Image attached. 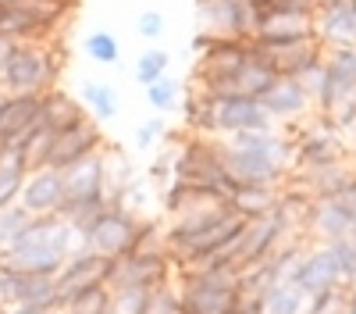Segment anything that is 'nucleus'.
<instances>
[{"instance_id":"obj_20","label":"nucleus","mask_w":356,"mask_h":314,"mask_svg":"<svg viewBox=\"0 0 356 314\" xmlns=\"http://www.w3.org/2000/svg\"><path fill=\"white\" fill-rule=\"evenodd\" d=\"M89 122V111L82 107L79 97H72L65 86H54V90L40 93V125L50 129L54 136H61L75 125Z\"/></svg>"},{"instance_id":"obj_21","label":"nucleus","mask_w":356,"mask_h":314,"mask_svg":"<svg viewBox=\"0 0 356 314\" xmlns=\"http://www.w3.org/2000/svg\"><path fill=\"white\" fill-rule=\"evenodd\" d=\"M8 307H50L61 311L54 275H8Z\"/></svg>"},{"instance_id":"obj_47","label":"nucleus","mask_w":356,"mask_h":314,"mask_svg":"<svg viewBox=\"0 0 356 314\" xmlns=\"http://www.w3.org/2000/svg\"><path fill=\"white\" fill-rule=\"evenodd\" d=\"M0 314H8V307H0Z\"/></svg>"},{"instance_id":"obj_5","label":"nucleus","mask_w":356,"mask_h":314,"mask_svg":"<svg viewBox=\"0 0 356 314\" xmlns=\"http://www.w3.org/2000/svg\"><path fill=\"white\" fill-rule=\"evenodd\" d=\"M164 282H175V261L168 250L111 257L107 290H157Z\"/></svg>"},{"instance_id":"obj_17","label":"nucleus","mask_w":356,"mask_h":314,"mask_svg":"<svg viewBox=\"0 0 356 314\" xmlns=\"http://www.w3.org/2000/svg\"><path fill=\"white\" fill-rule=\"evenodd\" d=\"M104 150V132H100V122H82L61 136H54V150H50V168L54 171H65L86 157H93Z\"/></svg>"},{"instance_id":"obj_8","label":"nucleus","mask_w":356,"mask_h":314,"mask_svg":"<svg viewBox=\"0 0 356 314\" xmlns=\"http://www.w3.org/2000/svg\"><path fill=\"white\" fill-rule=\"evenodd\" d=\"M207 118H211V136L225 139L235 132H267L275 122L267 118L260 100L250 97H207Z\"/></svg>"},{"instance_id":"obj_18","label":"nucleus","mask_w":356,"mask_h":314,"mask_svg":"<svg viewBox=\"0 0 356 314\" xmlns=\"http://www.w3.org/2000/svg\"><path fill=\"white\" fill-rule=\"evenodd\" d=\"M0 40L8 43H50L61 40V25H54L18 4H0Z\"/></svg>"},{"instance_id":"obj_1","label":"nucleus","mask_w":356,"mask_h":314,"mask_svg":"<svg viewBox=\"0 0 356 314\" xmlns=\"http://www.w3.org/2000/svg\"><path fill=\"white\" fill-rule=\"evenodd\" d=\"M82 243L79 228L65 221L61 214L50 218H33L22 240L0 253V272L8 275H57L68 253Z\"/></svg>"},{"instance_id":"obj_7","label":"nucleus","mask_w":356,"mask_h":314,"mask_svg":"<svg viewBox=\"0 0 356 314\" xmlns=\"http://www.w3.org/2000/svg\"><path fill=\"white\" fill-rule=\"evenodd\" d=\"M296 143V157H292V171H314V168H324V164H335V161H346L353 157L349 147L342 143L339 129L328 122V118H317L307 125H300V132L292 136Z\"/></svg>"},{"instance_id":"obj_32","label":"nucleus","mask_w":356,"mask_h":314,"mask_svg":"<svg viewBox=\"0 0 356 314\" xmlns=\"http://www.w3.org/2000/svg\"><path fill=\"white\" fill-rule=\"evenodd\" d=\"M29 221H33V214H29L22 204H11V207L0 211V253L11 250V246L22 240V233L29 228Z\"/></svg>"},{"instance_id":"obj_48","label":"nucleus","mask_w":356,"mask_h":314,"mask_svg":"<svg viewBox=\"0 0 356 314\" xmlns=\"http://www.w3.org/2000/svg\"><path fill=\"white\" fill-rule=\"evenodd\" d=\"M0 157H4V147H0Z\"/></svg>"},{"instance_id":"obj_13","label":"nucleus","mask_w":356,"mask_h":314,"mask_svg":"<svg viewBox=\"0 0 356 314\" xmlns=\"http://www.w3.org/2000/svg\"><path fill=\"white\" fill-rule=\"evenodd\" d=\"M303 236L310 243H335L356 236V214L349 211L346 200H310V211L303 221Z\"/></svg>"},{"instance_id":"obj_19","label":"nucleus","mask_w":356,"mask_h":314,"mask_svg":"<svg viewBox=\"0 0 356 314\" xmlns=\"http://www.w3.org/2000/svg\"><path fill=\"white\" fill-rule=\"evenodd\" d=\"M296 285L314 297V293H324V290H346L342 285V275H339V261L328 243H310L307 246V257L300 265V275H296Z\"/></svg>"},{"instance_id":"obj_42","label":"nucleus","mask_w":356,"mask_h":314,"mask_svg":"<svg viewBox=\"0 0 356 314\" xmlns=\"http://www.w3.org/2000/svg\"><path fill=\"white\" fill-rule=\"evenodd\" d=\"M136 33L143 36V40H161L164 36V15L161 11H154V8H146V11H139V18H136Z\"/></svg>"},{"instance_id":"obj_27","label":"nucleus","mask_w":356,"mask_h":314,"mask_svg":"<svg viewBox=\"0 0 356 314\" xmlns=\"http://www.w3.org/2000/svg\"><path fill=\"white\" fill-rule=\"evenodd\" d=\"M79 100H82V107L89 111L93 122H111V118H118V111H122L118 90L111 82H97V79H86L79 86Z\"/></svg>"},{"instance_id":"obj_30","label":"nucleus","mask_w":356,"mask_h":314,"mask_svg":"<svg viewBox=\"0 0 356 314\" xmlns=\"http://www.w3.org/2000/svg\"><path fill=\"white\" fill-rule=\"evenodd\" d=\"M143 93H146V104H150L154 111H175L178 104H182V93H186V90H182V82L168 72V75H161L157 82L146 86Z\"/></svg>"},{"instance_id":"obj_31","label":"nucleus","mask_w":356,"mask_h":314,"mask_svg":"<svg viewBox=\"0 0 356 314\" xmlns=\"http://www.w3.org/2000/svg\"><path fill=\"white\" fill-rule=\"evenodd\" d=\"M107 304H111V290L107 285H93V290L68 297L61 304V314H107Z\"/></svg>"},{"instance_id":"obj_26","label":"nucleus","mask_w":356,"mask_h":314,"mask_svg":"<svg viewBox=\"0 0 356 314\" xmlns=\"http://www.w3.org/2000/svg\"><path fill=\"white\" fill-rule=\"evenodd\" d=\"M50 150H54V132L43 129V125H36L22 143H15L11 150H4V157L18 161V164L25 168V175H29V171L50 168Z\"/></svg>"},{"instance_id":"obj_25","label":"nucleus","mask_w":356,"mask_h":314,"mask_svg":"<svg viewBox=\"0 0 356 314\" xmlns=\"http://www.w3.org/2000/svg\"><path fill=\"white\" fill-rule=\"evenodd\" d=\"M275 79H278V75L253 54L250 61L239 68V75H235L225 90H221V97H250V100H260V97L275 86Z\"/></svg>"},{"instance_id":"obj_46","label":"nucleus","mask_w":356,"mask_h":314,"mask_svg":"<svg viewBox=\"0 0 356 314\" xmlns=\"http://www.w3.org/2000/svg\"><path fill=\"white\" fill-rule=\"evenodd\" d=\"M349 290H356V278H353V285H349Z\"/></svg>"},{"instance_id":"obj_43","label":"nucleus","mask_w":356,"mask_h":314,"mask_svg":"<svg viewBox=\"0 0 356 314\" xmlns=\"http://www.w3.org/2000/svg\"><path fill=\"white\" fill-rule=\"evenodd\" d=\"M8 314H61V311H50V307H8Z\"/></svg>"},{"instance_id":"obj_2","label":"nucleus","mask_w":356,"mask_h":314,"mask_svg":"<svg viewBox=\"0 0 356 314\" xmlns=\"http://www.w3.org/2000/svg\"><path fill=\"white\" fill-rule=\"evenodd\" d=\"M65 72V43H15L8 54L4 75H0V93H47L61 86Z\"/></svg>"},{"instance_id":"obj_22","label":"nucleus","mask_w":356,"mask_h":314,"mask_svg":"<svg viewBox=\"0 0 356 314\" xmlns=\"http://www.w3.org/2000/svg\"><path fill=\"white\" fill-rule=\"evenodd\" d=\"M317 36V18L314 15H289V11H271L257 25V43H292V40H310Z\"/></svg>"},{"instance_id":"obj_24","label":"nucleus","mask_w":356,"mask_h":314,"mask_svg":"<svg viewBox=\"0 0 356 314\" xmlns=\"http://www.w3.org/2000/svg\"><path fill=\"white\" fill-rule=\"evenodd\" d=\"M278 200H282V189H275V186H232L228 207L243 221H253V218L271 214L278 207Z\"/></svg>"},{"instance_id":"obj_12","label":"nucleus","mask_w":356,"mask_h":314,"mask_svg":"<svg viewBox=\"0 0 356 314\" xmlns=\"http://www.w3.org/2000/svg\"><path fill=\"white\" fill-rule=\"evenodd\" d=\"M107 272H111V257L89 250L86 243H79L68 261L61 265V272H57V297H61V304L82 290H93V285H107Z\"/></svg>"},{"instance_id":"obj_38","label":"nucleus","mask_w":356,"mask_h":314,"mask_svg":"<svg viewBox=\"0 0 356 314\" xmlns=\"http://www.w3.org/2000/svg\"><path fill=\"white\" fill-rule=\"evenodd\" d=\"M253 8H257V25L264 15H271V11H289V15H314L321 11V0H253Z\"/></svg>"},{"instance_id":"obj_28","label":"nucleus","mask_w":356,"mask_h":314,"mask_svg":"<svg viewBox=\"0 0 356 314\" xmlns=\"http://www.w3.org/2000/svg\"><path fill=\"white\" fill-rule=\"evenodd\" d=\"M260 314H307V293L296 282L275 285V290L260 300Z\"/></svg>"},{"instance_id":"obj_9","label":"nucleus","mask_w":356,"mask_h":314,"mask_svg":"<svg viewBox=\"0 0 356 314\" xmlns=\"http://www.w3.org/2000/svg\"><path fill=\"white\" fill-rule=\"evenodd\" d=\"M136 228H139V218L129 214L125 207H104L93 221L82 228V243L89 250H97L104 257H122L132 250V240H136Z\"/></svg>"},{"instance_id":"obj_29","label":"nucleus","mask_w":356,"mask_h":314,"mask_svg":"<svg viewBox=\"0 0 356 314\" xmlns=\"http://www.w3.org/2000/svg\"><path fill=\"white\" fill-rule=\"evenodd\" d=\"M168 68H171V54L168 50H161V47H146L139 57H136V82L143 86H150V82H157L161 75H168Z\"/></svg>"},{"instance_id":"obj_16","label":"nucleus","mask_w":356,"mask_h":314,"mask_svg":"<svg viewBox=\"0 0 356 314\" xmlns=\"http://www.w3.org/2000/svg\"><path fill=\"white\" fill-rule=\"evenodd\" d=\"M260 104L275 125H303L307 114L314 111V97L296 79H275V86L260 97Z\"/></svg>"},{"instance_id":"obj_34","label":"nucleus","mask_w":356,"mask_h":314,"mask_svg":"<svg viewBox=\"0 0 356 314\" xmlns=\"http://www.w3.org/2000/svg\"><path fill=\"white\" fill-rule=\"evenodd\" d=\"M22 182H25V168L18 161H11V157H0V211L18 204Z\"/></svg>"},{"instance_id":"obj_40","label":"nucleus","mask_w":356,"mask_h":314,"mask_svg":"<svg viewBox=\"0 0 356 314\" xmlns=\"http://www.w3.org/2000/svg\"><path fill=\"white\" fill-rule=\"evenodd\" d=\"M164 139H168V125H164L161 114H154V118H146V122L136 125V147L139 150H154V147H161Z\"/></svg>"},{"instance_id":"obj_36","label":"nucleus","mask_w":356,"mask_h":314,"mask_svg":"<svg viewBox=\"0 0 356 314\" xmlns=\"http://www.w3.org/2000/svg\"><path fill=\"white\" fill-rule=\"evenodd\" d=\"M150 250H168L164 221H157V218H139V228H136V240H132V250H129V253H150Z\"/></svg>"},{"instance_id":"obj_15","label":"nucleus","mask_w":356,"mask_h":314,"mask_svg":"<svg viewBox=\"0 0 356 314\" xmlns=\"http://www.w3.org/2000/svg\"><path fill=\"white\" fill-rule=\"evenodd\" d=\"M40 125V97L36 93H0V147L11 150Z\"/></svg>"},{"instance_id":"obj_37","label":"nucleus","mask_w":356,"mask_h":314,"mask_svg":"<svg viewBox=\"0 0 356 314\" xmlns=\"http://www.w3.org/2000/svg\"><path fill=\"white\" fill-rule=\"evenodd\" d=\"M150 311V290H111L107 314H146Z\"/></svg>"},{"instance_id":"obj_45","label":"nucleus","mask_w":356,"mask_h":314,"mask_svg":"<svg viewBox=\"0 0 356 314\" xmlns=\"http://www.w3.org/2000/svg\"><path fill=\"white\" fill-rule=\"evenodd\" d=\"M0 307H8V272H0Z\"/></svg>"},{"instance_id":"obj_3","label":"nucleus","mask_w":356,"mask_h":314,"mask_svg":"<svg viewBox=\"0 0 356 314\" xmlns=\"http://www.w3.org/2000/svg\"><path fill=\"white\" fill-rule=\"evenodd\" d=\"M182 314H235L243 307L239 268H214V272H186L175 275Z\"/></svg>"},{"instance_id":"obj_41","label":"nucleus","mask_w":356,"mask_h":314,"mask_svg":"<svg viewBox=\"0 0 356 314\" xmlns=\"http://www.w3.org/2000/svg\"><path fill=\"white\" fill-rule=\"evenodd\" d=\"M171 164H175V154H171V150H164L161 157H154V161H150V168H146V175H143V179L150 182L154 189H157V186H168V182L175 179V168H171Z\"/></svg>"},{"instance_id":"obj_4","label":"nucleus","mask_w":356,"mask_h":314,"mask_svg":"<svg viewBox=\"0 0 356 314\" xmlns=\"http://www.w3.org/2000/svg\"><path fill=\"white\" fill-rule=\"evenodd\" d=\"M175 179L178 182H189V186H200V189H211L218 196L228 200L232 193V179L225 171V147L221 139H211V136H182V147L175 150Z\"/></svg>"},{"instance_id":"obj_35","label":"nucleus","mask_w":356,"mask_h":314,"mask_svg":"<svg viewBox=\"0 0 356 314\" xmlns=\"http://www.w3.org/2000/svg\"><path fill=\"white\" fill-rule=\"evenodd\" d=\"M86 54L93 57L97 65H118V57H122V43H118V36L107 33V29H97V33L86 36Z\"/></svg>"},{"instance_id":"obj_39","label":"nucleus","mask_w":356,"mask_h":314,"mask_svg":"<svg viewBox=\"0 0 356 314\" xmlns=\"http://www.w3.org/2000/svg\"><path fill=\"white\" fill-rule=\"evenodd\" d=\"M146 314H182V297H178V285L164 282L157 290H150V311Z\"/></svg>"},{"instance_id":"obj_23","label":"nucleus","mask_w":356,"mask_h":314,"mask_svg":"<svg viewBox=\"0 0 356 314\" xmlns=\"http://www.w3.org/2000/svg\"><path fill=\"white\" fill-rule=\"evenodd\" d=\"M317 40L324 43V50L356 47V15L349 8V0L317 11Z\"/></svg>"},{"instance_id":"obj_44","label":"nucleus","mask_w":356,"mask_h":314,"mask_svg":"<svg viewBox=\"0 0 356 314\" xmlns=\"http://www.w3.org/2000/svg\"><path fill=\"white\" fill-rule=\"evenodd\" d=\"M342 314H356V290H346V304H342Z\"/></svg>"},{"instance_id":"obj_11","label":"nucleus","mask_w":356,"mask_h":314,"mask_svg":"<svg viewBox=\"0 0 356 314\" xmlns=\"http://www.w3.org/2000/svg\"><path fill=\"white\" fill-rule=\"evenodd\" d=\"M253 54L278 79H300L307 68L324 61V54H328V50H324V43L317 36H310V40H292V43H257L253 40Z\"/></svg>"},{"instance_id":"obj_33","label":"nucleus","mask_w":356,"mask_h":314,"mask_svg":"<svg viewBox=\"0 0 356 314\" xmlns=\"http://www.w3.org/2000/svg\"><path fill=\"white\" fill-rule=\"evenodd\" d=\"M104 154H107V186H111L107 193H118V189H125L132 179H139V171H136L129 154L114 150V147H107Z\"/></svg>"},{"instance_id":"obj_10","label":"nucleus","mask_w":356,"mask_h":314,"mask_svg":"<svg viewBox=\"0 0 356 314\" xmlns=\"http://www.w3.org/2000/svg\"><path fill=\"white\" fill-rule=\"evenodd\" d=\"M65 179V204H61V214L75 211V207H86V204H107V154H93L72 168L61 171Z\"/></svg>"},{"instance_id":"obj_14","label":"nucleus","mask_w":356,"mask_h":314,"mask_svg":"<svg viewBox=\"0 0 356 314\" xmlns=\"http://www.w3.org/2000/svg\"><path fill=\"white\" fill-rule=\"evenodd\" d=\"M18 204L33 218L61 214V204H65V179H61V171H54V168L29 171L25 182H22V193H18Z\"/></svg>"},{"instance_id":"obj_6","label":"nucleus","mask_w":356,"mask_h":314,"mask_svg":"<svg viewBox=\"0 0 356 314\" xmlns=\"http://www.w3.org/2000/svg\"><path fill=\"white\" fill-rule=\"evenodd\" d=\"M196 25L214 40H253L257 8L253 0H196Z\"/></svg>"}]
</instances>
